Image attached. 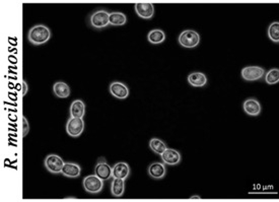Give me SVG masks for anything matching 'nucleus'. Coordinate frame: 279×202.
Here are the masks:
<instances>
[{
	"label": "nucleus",
	"mask_w": 279,
	"mask_h": 202,
	"mask_svg": "<svg viewBox=\"0 0 279 202\" xmlns=\"http://www.w3.org/2000/svg\"><path fill=\"white\" fill-rule=\"evenodd\" d=\"M109 21H110V25H113V26H122V25L126 24V22H127V16L123 12L112 11V12H110Z\"/></svg>",
	"instance_id": "21"
},
{
	"label": "nucleus",
	"mask_w": 279,
	"mask_h": 202,
	"mask_svg": "<svg viewBox=\"0 0 279 202\" xmlns=\"http://www.w3.org/2000/svg\"><path fill=\"white\" fill-rule=\"evenodd\" d=\"M29 131V125H28V121L27 119L23 116L22 117V135L25 137L27 135Z\"/></svg>",
	"instance_id": "25"
},
{
	"label": "nucleus",
	"mask_w": 279,
	"mask_h": 202,
	"mask_svg": "<svg viewBox=\"0 0 279 202\" xmlns=\"http://www.w3.org/2000/svg\"><path fill=\"white\" fill-rule=\"evenodd\" d=\"M27 90H28V85H27L26 82L23 80V81H22V94L25 95L26 92H27Z\"/></svg>",
	"instance_id": "26"
},
{
	"label": "nucleus",
	"mask_w": 279,
	"mask_h": 202,
	"mask_svg": "<svg viewBox=\"0 0 279 202\" xmlns=\"http://www.w3.org/2000/svg\"><path fill=\"white\" fill-rule=\"evenodd\" d=\"M266 70L261 66H246L240 70L241 78L246 81H258L265 76Z\"/></svg>",
	"instance_id": "6"
},
{
	"label": "nucleus",
	"mask_w": 279,
	"mask_h": 202,
	"mask_svg": "<svg viewBox=\"0 0 279 202\" xmlns=\"http://www.w3.org/2000/svg\"><path fill=\"white\" fill-rule=\"evenodd\" d=\"M110 12L106 9H97L93 11L88 17V23L92 28L101 29L110 24L109 21Z\"/></svg>",
	"instance_id": "2"
},
{
	"label": "nucleus",
	"mask_w": 279,
	"mask_h": 202,
	"mask_svg": "<svg viewBox=\"0 0 279 202\" xmlns=\"http://www.w3.org/2000/svg\"><path fill=\"white\" fill-rule=\"evenodd\" d=\"M149 148L156 154L158 155H161L163 153V151L167 148L166 144L164 141H162L161 139L159 138H156V137H153L149 140Z\"/></svg>",
	"instance_id": "22"
},
{
	"label": "nucleus",
	"mask_w": 279,
	"mask_h": 202,
	"mask_svg": "<svg viewBox=\"0 0 279 202\" xmlns=\"http://www.w3.org/2000/svg\"><path fill=\"white\" fill-rule=\"evenodd\" d=\"M109 91L110 93L118 98V99H125L129 95V88L128 86L120 81H113L110 83L109 86Z\"/></svg>",
	"instance_id": "9"
},
{
	"label": "nucleus",
	"mask_w": 279,
	"mask_h": 202,
	"mask_svg": "<svg viewBox=\"0 0 279 202\" xmlns=\"http://www.w3.org/2000/svg\"><path fill=\"white\" fill-rule=\"evenodd\" d=\"M113 178L126 180L130 176V166L125 161H118L113 166Z\"/></svg>",
	"instance_id": "15"
},
{
	"label": "nucleus",
	"mask_w": 279,
	"mask_h": 202,
	"mask_svg": "<svg viewBox=\"0 0 279 202\" xmlns=\"http://www.w3.org/2000/svg\"><path fill=\"white\" fill-rule=\"evenodd\" d=\"M242 110L247 115H249L251 117H257L261 114L262 107H261L260 102L257 98L249 97L243 100Z\"/></svg>",
	"instance_id": "11"
},
{
	"label": "nucleus",
	"mask_w": 279,
	"mask_h": 202,
	"mask_svg": "<svg viewBox=\"0 0 279 202\" xmlns=\"http://www.w3.org/2000/svg\"><path fill=\"white\" fill-rule=\"evenodd\" d=\"M61 174L66 178L76 179L81 175V166L76 162L66 161L63 165Z\"/></svg>",
	"instance_id": "14"
},
{
	"label": "nucleus",
	"mask_w": 279,
	"mask_h": 202,
	"mask_svg": "<svg viewBox=\"0 0 279 202\" xmlns=\"http://www.w3.org/2000/svg\"><path fill=\"white\" fill-rule=\"evenodd\" d=\"M53 92L59 98H66L70 95V87L64 81H57L53 85Z\"/></svg>",
	"instance_id": "19"
},
{
	"label": "nucleus",
	"mask_w": 279,
	"mask_h": 202,
	"mask_svg": "<svg viewBox=\"0 0 279 202\" xmlns=\"http://www.w3.org/2000/svg\"><path fill=\"white\" fill-rule=\"evenodd\" d=\"M52 37L50 28L44 24H36L29 28L27 32V40L34 46L46 44Z\"/></svg>",
	"instance_id": "1"
},
{
	"label": "nucleus",
	"mask_w": 279,
	"mask_h": 202,
	"mask_svg": "<svg viewBox=\"0 0 279 202\" xmlns=\"http://www.w3.org/2000/svg\"><path fill=\"white\" fill-rule=\"evenodd\" d=\"M147 40L150 44H153V45L161 44L165 41V32L159 28L151 29L147 33Z\"/></svg>",
	"instance_id": "20"
},
{
	"label": "nucleus",
	"mask_w": 279,
	"mask_h": 202,
	"mask_svg": "<svg viewBox=\"0 0 279 202\" xmlns=\"http://www.w3.org/2000/svg\"><path fill=\"white\" fill-rule=\"evenodd\" d=\"M111 194L115 198L123 197L125 194V180L113 178L111 182Z\"/></svg>",
	"instance_id": "18"
},
{
	"label": "nucleus",
	"mask_w": 279,
	"mask_h": 202,
	"mask_svg": "<svg viewBox=\"0 0 279 202\" xmlns=\"http://www.w3.org/2000/svg\"><path fill=\"white\" fill-rule=\"evenodd\" d=\"M65 161L61 156L55 153H50L45 157L44 165L46 170L51 174H61Z\"/></svg>",
	"instance_id": "5"
},
{
	"label": "nucleus",
	"mask_w": 279,
	"mask_h": 202,
	"mask_svg": "<svg viewBox=\"0 0 279 202\" xmlns=\"http://www.w3.org/2000/svg\"><path fill=\"white\" fill-rule=\"evenodd\" d=\"M187 81L193 87H203L207 84V76L203 72L194 71L188 75Z\"/></svg>",
	"instance_id": "16"
},
{
	"label": "nucleus",
	"mask_w": 279,
	"mask_h": 202,
	"mask_svg": "<svg viewBox=\"0 0 279 202\" xmlns=\"http://www.w3.org/2000/svg\"><path fill=\"white\" fill-rule=\"evenodd\" d=\"M94 175L102 181L113 178V169L104 157H98L94 165Z\"/></svg>",
	"instance_id": "7"
},
{
	"label": "nucleus",
	"mask_w": 279,
	"mask_h": 202,
	"mask_svg": "<svg viewBox=\"0 0 279 202\" xmlns=\"http://www.w3.org/2000/svg\"><path fill=\"white\" fill-rule=\"evenodd\" d=\"M267 37L271 42L279 44V21H272L268 25Z\"/></svg>",
	"instance_id": "23"
},
{
	"label": "nucleus",
	"mask_w": 279,
	"mask_h": 202,
	"mask_svg": "<svg viewBox=\"0 0 279 202\" xmlns=\"http://www.w3.org/2000/svg\"><path fill=\"white\" fill-rule=\"evenodd\" d=\"M147 174L153 180H161L166 175V166L162 161H153L148 165Z\"/></svg>",
	"instance_id": "10"
},
{
	"label": "nucleus",
	"mask_w": 279,
	"mask_h": 202,
	"mask_svg": "<svg viewBox=\"0 0 279 202\" xmlns=\"http://www.w3.org/2000/svg\"><path fill=\"white\" fill-rule=\"evenodd\" d=\"M83 189L87 194H98L103 189V181L97 178L95 175H88L84 177L82 181Z\"/></svg>",
	"instance_id": "4"
},
{
	"label": "nucleus",
	"mask_w": 279,
	"mask_h": 202,
	"mask_svg": "<svg viewBox=\"0 0 279 202\" xmlns=\"http://www.w3.org/2000/svg\"><path fill=\"white\" fill-rule=\"evenodd\" d=\"M178 43L187 49L196 48L200 43V35L193 29H185L178 37Z\"/></svg>",
	"instance_id": "3"
},
{
	"label": "nucleus",
	"mask_w": 279,
	"mask_h": 202,
	"mask_svg": "<svg viewBox=\"0 0 279 202\" xmlns=\"http://www.w3.org/2000/svg\"><path fill=\"white\" fill-rule=\"evenodd\" d=\"M136 14L143 19H150L154 14V6L152 3H136L134 5Z\"/></svg>",
	"instance_id": "13"
},
{
	"label": "nucleus",
	"mask_w": 279,
	"mask_h": 202,
	"mask_svg": "<svg viewBox=\"0 0 279 202\" xmlns=\"http://www.w3.org/2000/svg\"><path fill=\"white\" fill-rule=\"evenodd\" d=\"M160 158L164 164L177 165L182 161V154L177 149L166 148L160 155Z\"/></svg>",
	"instance_id": "12"
},
{
	"label": "nucleus",
	"mask_w": 279,
	"mask_h": 202,
	"mask_svg": "<svg viewBox=\"0 0 279 202\" xmlns=\"http://www.w3.org/2000/svg\"><path fill=\"white\" fill-rule=\"evenodd\" d=\"M84 121L82 118L70 117L66 123V132L70 137H79L84 130Z\"/></svg>",
	"instance_id": "8"
},
{
	"label": "nucleus",
	"mask_w": 279,
	"mask_h": 202,
	"mask_svg": "<svg viewBox=\"0 0 279 202\" xmlns=\"http://www.w3.org/2000/svg\"><path fill=\"white\" fill-rule=\"evenodd\" d=\"M264 80L267 84H276L279 82V68H271L266 71Z\"/></svg>",
	"instance_id": "24"
},
{
	"label": "nucleus",
	"mask_w": 279,
	"mask_h": 202,
	"mask_svg": "<svg viewBox=\"0 0 279 202\" xmlns=\"http://www.w3.org/2000/svg\"><path fill=\"white\" fill-rule=\"evenodd\" d=\"M70 117L72 118H82L85 114V104L81 99H74L70 105Z\"/></svg>",
	"instance_id": "17"
}]
</instances>
